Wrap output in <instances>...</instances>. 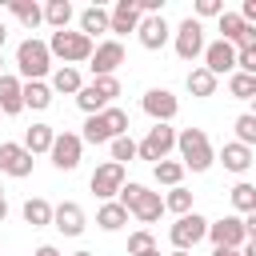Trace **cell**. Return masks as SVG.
<instances>
[{
  "instance_id": "1",
  "label": "cell",
  "mask_w": 256,
  "mask_h": 256,
  "mask_svg": "<svg viewBox=\"0 0 256 256\" xmlns=\"http://www.w3.org/2000/svg\"><path fill=\"white\" fill-rule=\"evenodd\" d=\"M116 136H128V112L124 108H104V112H96V116H88L84 120V144H112Z\"/></svg>"
},
{
  "instance_id": "2",
  "label": "cell",
  "mask_w": 256,
  "mask_h": 256,
  "mask_svg": "<svg viewBox=\"0 0 256 256\" xmlns=\"http://www.w3.org/2000/svg\"><path fill=\"white\" fill-rule=\"evenodd\" d=\"M116 196H120L116 204H120L124 212H132L140 224H152V220H160V212H164V200H160V192H148L144 184H124Z\"/></svg>"
},
{
  "instance_id": "3",
  "label": "cell",
  "mask_w": 256,
  "mask_h": 256,
  "mask_svg": "<svg viewBox=\"0 0 256 256\" xmlns=\"http://www.w3.org/2000/svg\"><path fill=\"white\" fill-rule=\"evenodd\" d=\"M176 148H180V164L192 168V172H208L212 160H216L204 128H184V132H176Z\"/></svg>"
},
{
  "instance_id": "4",
  "label": "cell",
  "mask_w": 256,
  "mask_h": 256,
  "mask_svg": "<svg viewBox=\"0 0 256 256\" xmlns=\"http://www.w3.org/2000/svg\"><path fill=\"white\" fill-rule=\"evenodd\" d=\"M92 48H96V44H92L84 32H68V28H64V32H52V40H48V56H60L68 68H72V64H84V60L92 56Z\"/></svg>"
},
{
  "instance_id": "5",
  "label": "cell",
  "mask_w": 256,
  "mask_h": 256,
  "mask_svg": "<svg viewBox=\"0 0 256 256\" xmlns=\"http://www.w3.org/2000/svg\"><path fill=\"white\" fill-rule=\"evenodd\" d=\"M16 68H20V76H24V80H40V76H48V68H52L48 44H44V40H36V36L20 40V48H16Z\"/></svg>"
},
{
  "instance_id": "6",
  "label": "cell",
  "mask_w": 256,
  "mask_h": 256,
  "mask_svg": "<svg viewBox=\"0 0 256 256\" xmlns=\"http://www.w3.org/2000/svg\"><path fill=\"white\" fill-rule=\"evenodd\" d=\"M116 96H120V80H116V76H96L92 84H84V88L76 92V104H80L88 116H96V112L112 108Z\"/></svg>"
},
{
  "instance_id": "7",
  "label": "cell",
  "mask_w": 256,
  "mask_h": 256,
  "mask_svg": "<svg viewBox=\"0 0 256 256\" xmlns=\"http://www.w3.org/2000/svg\"><path fill=\"white\" fill-rule=\"evenodd\" d=\"M168 236H172L176 252H188V248H196V244L208 236V220H204L200 212H184V216L168 228Z\"/></svg>"
},
{
  "instance_id": "8",
  "label": "cell",
  "mask_w": 256,
  "mask_h": 256,
  "mask_svg": "<svg viewBox=\"0 0 256 256\" xmlns=\"http://www.w3.org/2000/svg\"><path fill=\"white\" fill-rule=\"evenodd\" d=\"M176 148V132L168 128V124H156V128H148V136L136 144V156L140 160H152V164H160V160H168V152Z\"/></svg>"
},
{
  "instance_id": "9",
  "label": "cell",
  "mask_w": 256,
  "mask_h": 256,
  "mask_svg": "<svg viewBox=\"0 0 256 256\" xmlns=\"http://www.w3.org/2000/svg\"><path fill=\"white\" fill-rule=\"evenodd\" d=\"M52 164L60 168V172H72L76 164H80V152H84V140L76 136V132H56V140H52Z\"/></svg>"
},
{
  "instance_id": "10",
  "label": "cell",
  "mask_w": 256,
  "mask_h": 256,
  "mask_svg": "<svg viewBox=\"0 0 256 256\" xmlns=\"http://www.w3.org/2000/svg\"><path fill=\"white\" fill-rule=\"evenodd\" d=\"M120 64H124V44H120V40H104V44H96L92 56H88L92 76H112Z\"/></svg>"
},
{
  "instance_id": "11",
  "label": "cell",
  "mask_w": 256,
  "mask_h": 256,
  "mask_svg": "<svg viewBox=\"0 0 256 256\" xmlns=\"http://www.w3.org/2000/svg\"><path fill=\"white\" fill-rule=\"evenodd\" d=\"M140 108H144L156 124H168V120L180 112V100H176L168 88H148V92H144V100H140Z\"/></svg>"
},
{
  "instance_id": "12",
  "label": "cell",
  "mask_w": 256,
  "mask_h": 256,
  "mask_svg": "<svg viewBox=\"0 0 256 256\" xmlns=\"http://www.w3.org/2000/svg\"><path fill=\"white\" fill-rule=\"evenodd\" d=\"M88 188L96 192V200H112L120 188H124V164H100L96 172H92V180H88Z\"/></svg>"
},
{
  "instance_id": "13",
  "label": "cell",
  "mask_w": 256,
  "mask_h": 256,
  "mask_svg": "<svg viewBox=\"0 0 256 256\" xmlns=\"http://www.w3.org/2000/svg\"><path fill=\"white\" fill-rule=\"evenodd\" d=\"M208 240L212 248H240L248 236H244L240 216H224V220H208Z\"/></svg>"
},
{
  "instance_id": "14",
  "label": "cell",
  "mask_w": 256,
  "mask_h": 256,
  "mask_svg": "<svg viewBox=\"0 0 256 256\" xmlns=\"http://www.w3.org/2000/svg\"><path fill=\"white\" fill-rule=\"evenodd\" d=\"M200 56H204V64H200V68H208L212 76H220V72H228V76H232V72H236V48H232L228 40H212V44H204V52H200Z\"/></svg>"
},
{
  "instance_id": "15",
  "label": "cell",
  "mask_w": 256,
  "mask_h": 256,
  "mask_svg": "<svg viewBox=\"0 0 256 256\" xmlns=\"http://www.w3.org/2000/svg\"><path fill=\"white\" fill-rule=\"evenodd\" d=\"M204 52V28H200V20H184L180 28H176V56L180 60H196Z\"/></svg>"
},
{
  "instance_id": "16",
  "label": "cell",
  "mask_w": 256,
  "mask_h": 256,
  "mask_svg": "<svg viewBox=\"0 0 256 256\" xmlns=\"http://www.w3.org/2000/svg\"><path fill=\"white\" fill-rule=\"evenodd\" d=\"M136 36H140V44H144L148 52H156V48H164V44H168L172 28H168V20H164V16H140Z\"/></svg>"
},
{
  "instance_id": "17",
  "label": "cell",
  "mask_w": 256,
  "mask_h": 256,
  "mask_svg": "<svg viewBox=\"0 0 256 256\" xmlns=\"http://www.w3.org/2000/svg\"><path fill=\"white\" fill-rule=\"evenodd\" d=\"M0 172L16 180L32 176V156L24 152V144H0Z\"/></svg>"
},
{
  "instance_id": "18",
  "label": "cell",
  "mask_w": 256,
  "mask_h": 256,
  "mask_svg": "<svg viewBox=\"0 0 256 256\" xmlns=\"http://www.w3.org/2000/svg\"><path fill=\"white\" fill-rule=\"evenodd\" d=\"M136 24H140V8H136V0H116V8L108 12V32L128 36V32H136Z\"/></svg>"
},
{
  "instance_id": "19",
  "label": "cell",
  "mask_w": 256,
  "mask_h": 256,
  "mask_svg": "<svg viewBox=\"0 0 256 256\" xmlns=\"http://www.w3.org/2000/svg\"><path fill=\"white\" fill-rule=\"evenodd\" d=\"M52 224H56L64 236H80V232H84V208L72 204V200H64L60 208H52Z\"/></svg>"
},
{
  "instance_id": "20",
  "label": "cell",
  "mask_w": 256,
  "mask_h": 256,
  "mask_svg": "<svg viewBox=\"0 0 256 256\" xmlns=\"http://www.w3.org/2000/svg\"><path fill=\"white\" fill-rule=\"evenodd\" d=\"M20 88H24V80H16V76H4V72H0V116H16V112L24 108Z\"/></svg>"
},
{
  "instance_id": "21",
  "label": "cell",
  "mask_w": 256,
  "mask_h": 256,
  "mask_svg": "<svg viewBox=\"0 0 256 256\" xmlns=\"http://www.w3.org/2000/svg\"><path fill=\"white\" fill-rule=\"evenodd\" d=\"M52 140H56L52 124H32V128L24 132V152H28V156H36V152H48V148H52Z\"/></svg>"
},
{
  "instance_id": "22",
  "label": "cell",
  "mask_w": 256,
  "mask_h": 256,
  "mask_svg": "<svg viewBox=\"0 0 256 256\" xmlns=\"http://www.w3.org/2000/svg\"><path fill=\"white\" fill-rule=\"evenodd\" d=\"M20 100H24V108L44 112V108L52 104V88H48V84H40V80H28V84L20 88Z\"/></svg>"
},
{
  "instance_id": "23",
  "label": "cell",
  "mask_w": 256,
  "mask_h": 256,
  "mask_svg": "<svg viewBox=\"0 0 256 256\" xmlns=\"http://www.w3.org/2000/svg\"><path fill=\"white\" fill-rule=\"evenodd\" d=\"M220 160H224V168L228 172H248L252 168V148H244V144H224V152H220Z\"/></svg>"
},
{
  "instance_id": "24",
  "label": "cell",
  "mask_w": 256,
  "mask_h": 256,
  "mask_svg": "<svg viewBox=\"0 0 256 256\" xmlns=\"http://www.w3.org/2000/svg\"><path fill=\"white\" fill-rule=\"evenodd\" d=\"M80 32H84L88 40H92L96 32H108V12H104L100 4H92V8H84V12H80Z\"/></svg>"
},
{
  "instance_id": "25",
  "label": "cell",
  "mask_w": 256,
  "mask_h": 256,
  "mask_svg": "<svg viewBox=\"0 0 256 256\" xmlns=\"http://www.w3.org/2000/svg\"><path fill=\"white\" fill-rule=\"evenodd\" d=\"M96 224H100L104 232H116V228H124V224H128V212H124L116 200H108V204H100V212H96Z\"/></svg>"
},
{
  "instance_id": "26",
  "label": "cell",
  "mask_w": 256,
  "mask_h": 256,
  "mask_svg": "<svg viewBox=\"0 0 256 256\" xmlns=\"http://www.w3.org/2000/svg\"><path fill=\"white\" fill-rule=\"evenodd\" d=\"M40 12H44V20H48L56 32H64V28H68V20H72V4H68V0H48Z\"/></svg>"
},
{
  "instance_id": "27",
  "label": "cell",
  "mask_w": 256,
  "mask_h": 256,
  "mask_svg": "<svg viewBox=\"0 0 256 256\" xmlns=\"http://www.w3.org/2000/svg\"><path fill=\"white\" fill-rule=\"evenodd\" d=\"M8 8H12V16L24 24V28H36L40 20H44V12H40V4H32V0H8Z\"/></svg>"
},
{
  "instance_id": "28",
  "label": "cell",
  "mask_w": 256,
  "mask_h": 256,
  "mask_svg": "<svg viewBox=\"0 0 256 256\" xmlns=\"http://www.w3.org/2000/svg\"><path fill=\"white\" fill-rule=\"evenodd\" d=\"M152 176H156V184L176 188V184L184 180V164H180V160H160V164H152Z\"/></svg>"
},
{
  "instance_id": "29",
  "label": "cell",
  "mask_w": 256,
  "mask_h": 256,
  "mask_svg": "<svg viewBox=\"0 0 256 256\" xmlns=\"http://www.w3.org/2000/svg\"><path fill=\"white\" fill-rule=\"evenodd\" d=\"M80 88H84V80H80L76 68H56V72H52V92H72V96H76Z\"/></svg>"
},
{
  "instance_id": "30",
  "label": "cell",
  "mask_w": 256,
  "mask_h": 256,
  "mask_svg": "<svg viewBox=\"0 0 256 256\" xmlns=\"http://www.w3.org/2000/svg\"><path fill=\"white\" fill-rule=\"evenodd\" d=\"M188 92H192V96H212V92H216V76H212L208 68H192V72H188Z\"/></svg>"
},
{
  "instance_id": "31",
  "label": "cell",
  "mask_w": 256,
  "mask_h": 256,
  "mask_svg": "<svg viewBox=\"0 0 256 256\" xmlns=\"http://www.w3.org/2000/svg\"><path fill=\"white\" fill-rule=\"evenodd\" d=\"M24 220H28L32 228L52 224V204H48V200H24Z\"/></svg>"
},
{
  "instance_id": "32",
  "label": "cell",
  "mask_w": 256,
  "mask_h": 256,
  "mask_svg": "<svg viewBox=\"0 0 256 256\" xmlns=\"http://www.w3.org/2000/svg\"><path fill=\"white\" fill-rule=\"evenodd\" d=\"M228 92H232L236 100H252V96H256V76L232 72V76H228Z\"/></svg>"
},
{
  "instance_id": "33",
  "label": "cell",
  "mask_w": 256,
  "mask_h": 256,
  "mask_svg": "<svg viewBox=\"0 0 256 256\" xmlns=\"http://www.w3.org/2000/svg\"><path fill=\"white\" fill-rule=\"evenodd\" d=\"M240 32H244V20H240L236 12H220V40H228V44L236 48Z\"/></svg>"
},
{
  "instance_id": "34",
  "label": "cell",
  "mask_w": 256,
  "mask_h": 256,
  "mask_svg": "<svg viewBox=\"0 0 256 256\" xmlns=\"http://www.w3.org/2000/svg\"><path fill=\"white\" fill-rule=\"evenodd\" d=\"M236 144H244V148L256 144V116H252V112L236 116Z\"/></svg>"
},
{
  "instance_id": "35",
  "label": "cell",
  "mask_w": 256,
  "mask_h": 256,
  "mask_svg": "<svg viewBox=\"0 0 256 256\" xmlns=\"http://www.w3.org/2000/svg\"><path fill=\"white\" fill-rule=\"evenodd\" d=\"M164 208H172L176 216H184V212H192V192L176 184V188H172V192L164 196Z\"/></svg>"
},
{
  "instance_id": "36",
  "label": "cell",
  "mask_w": 256,
  "mask_h": 256,
  "mask_svg": "<svg viewBox=\"0 0 256 256\" xmlns=\"http://www.w3.org/2000/svg\"><path fill=\"white\" fill-rule=\"evenodd\" d=\"M232 204H236L244 216L256 212V188H252V184H236V188H232Z\"/></svg>"
},
{
  "instance_id": "37",
  "label": "cell",
  "mask_w": 256,
  "mask_h": 256,
  "mask_svg": "<svg viewBox=\"0 0 256 256\" xmlns=\"http://www.w3.org/2000/svg\"><path fill=\"white\" fill-rule=\"evenodd\" d=\"M148 252H156V240H152V232H132L128 236V256H148Z\"/></svg>"
},
{
  "instance_id": "38",
  "label": "cell",
  "mask_w": 256,
  "mask_h": 256,
  "mask_svg": "<svg viewBox=\"0 0 256 256\" xmlns=\"http://www.w3.org/2000/svg\"><path fill=\"white\" fill-rule=\"evenodd\" d=\"M136 156V140L132 136H116L112 140V164H124V160H132Z\"/></svg>"
},
{
  "instance_id": "39",
  "label": "cell",
  "mask_w": 256,
  "mask_h": 256,
  "mask_svg": "<svg viewBox=\"0 0 256 256\" xmlns=\"http://www.w3.org/2000/svg\"><path fill=\"white\" fill-rule=\"evenodd\" d=\"M220 12H224L220 0H196V16H220ZM196 16H192V20H196Z\"/></svg>"
},
{
  "instance_id": "40",
  "label": "cell",
  "mask_w": 256,
  "mask_h": 256,
  "mask_svg": "<svg viewBox=\"0 0 256 256\" xmlns=\"http://www.w3.org/2000/svg\"><path fill=\"white\" fill-rule=\"evenodd\" d=\"M32 256H60V252H56V248H52V244H40V248H36V252H32Z\"/></svg>"
},
{
  "instance_id": "41",
  "label": "cell",
  "mask_w": 256,
  "mask_h": 256,
  "mask_svg": "<svg viewBox=\"0 0 256 256\" xmlns=\"http://www.w3.org/2000/svg\"><path fill=\"white\" fill-rule=\"evenodd\" d=\"M212 256H240V248H212Z\"/></svg>"
},
{
  "instance_id": "42",
  "label": "cell",
  "mask_w": 256,
  "mask_h": 256,
  "mask_svg": "<svg viewBox=\"0 0 256 256\" xmlns=\"http://www.w3.org/2000/svg\"><path fill=\"white\" fill-rule=\"evenodd\" d=\"M4 216H8V200L0 196V224H4Z\"/></svg>"
},
{
  "instance_id": "43",
  "label": "cell",
  "mask_w": 256,
  "mask_h": 256,
  "mask_svg": "<svg viewBox=\"0 0 256 256\" xmlns=\"http://www.w3.org/2000/svg\"><path fill=\"white\" fill-rule=\"evenodd\" d=\"M4 40H8V28H4V20H0V48H4Z\"/></svg>"
},
{
  "instance_id": "44",
  "label": "cell",
  "mask_w": 256,
  "mask_h": 256,
  "mask_svg": "<svg viewBox=\"0 0 256 256\" xmlns=\"http://www.w3.org/2000/svg\"><path fill=\"white\" fill-rule=\"evenodd\" d=\"M72 256H92V252H72Z\"/></svg>"
},
{
  "instance_id": "45",
  "label": "cell",
  "mask_w": 256,
  "mask_h": 256,
  "mask_svg": "<svg viewBox=\"0 0 256 256\" xmlns=\"http://www.w3.org/2000/svg\"><path fill=\"white\" fill-rule=\"evenodd\" d=\"M172 256H188V252H172Z\"/></svg>"
},
{
  "instance_id": "46",
  "label": "cell",
  "mask_w": 256,
  "mask_h": 256,
  "mask_svg": "<svg viewBox=\"0 0 256 256\" xmlns=\"http://www.w3.org/2000/svg\"><path fill=\"white\" fill-rule=\"evenodd\" d=\"M148 256H160V252H148Z\"/></svg>"
},
{
  "instance_id": "47",
  "label": "cell",
  "mask_w": 256,
  "mask_h": 256,
  "mask_svg": "<svg viewBox=\"0 0 256 256\" xmlns=\"http://www.w3.org/2000/svg\"><path fill=\"white\" fill-rule=\"evenodd\" d=\"M0 196H4V188H0Z\"/></svg>"
},
{
  "instance_id": "48",
  "label": "cell",
  "mask_w": 256,
  "mask_h": 256,
  "mask_svg": "<svg viewBox=\"0 0 256 256\" xmlns=\"http://www.w3.org/2000/svg\"><path fill=\"white\" fill-rule=\"evenodd\" d=\"M0 64H4V60H0Z\"/></svg>"
}]
</instances>
